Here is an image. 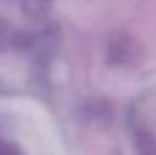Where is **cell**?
Instances as JSON below:
<instances>
[{"mask_svg": "<svg viewBox=\"0 0 156 155\" xmlns=\"http://www.w3.org/2000/svg\"><path fill=\"white\" fill-rule=\"evenodd\" d=\"M0 155H6V153H0Z\"/></svg>", "mask_w": 156, "mask_h": 155, "instance_id": "6da1fadb", "label": "cell"}]
</instances>
